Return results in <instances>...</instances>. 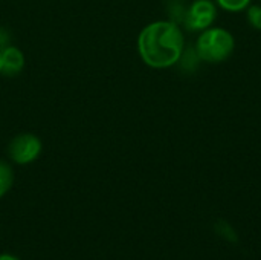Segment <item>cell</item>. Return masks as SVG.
Wrapping results in <instances>:
<instances>
[{"mask_svg":"<svg viewBox=\"0 0 261 260\" xmlns=\"http://www.w3.org/2000/svg\"><path fill=\"white\" fill-rule=\"evenodd\" d=\"M6 46H9V35L5 29L0 28V49H3Z\"/></svg>","mask_w":261,"mask_h":260,"instance_id":"cell-11","label":"cell"},{"mask_svg":"<svg viewBox=\"0 0 261 260\" xmlns=\"http://www.w3.org/2000/svg\"><path fill=\"white\" fill-rule=\"evenodd\" d=\"M24 66V57L15 46H6L0 49V74L6 77L17 75Z\"/></svg>","mask_w":261,"mask_h":260,"instance_id":"cell-5","label":"cell"},{"mask_svg":"<svg viewBox=\"0 0 261 260\" xmlns=\"http://www.w3.org/2000/svg\"><path fill=\"white\" fill-rule=\"evenodd\" d=\"M9 158L17 164H29L38 158L41 153V141L32 133H21L17 135L9 147H8Z\"/></svg>","mask_w":261,"mask_h":260,"instance_id":"cell-4","label":"cell"},{"mask_svg":"<svg viewBox=\"0 0 261 260\" xmlns=\"http://www.w3.org/2000/svg\"><path fill=\"white\" fill-rule=\"evenodd\" d=\"M196 51L205 63H222L228 60L236 48L232 34L223 28H208L202 31L196 41Z\"/></svg>","mask_w":261,"mask_h":260,"instance_id":"cell-2","label":"cell"},{"mask_svg":"<svg viewBox=\"0 0 261 260\" xmlns=\"http://www.w3.org/2000/svg\"><path fill=\"white\" fill-rule=\"evenodd\" d=\"M12 182H14L12 169L6 162L0 161V198L9 192V188L12 187Z\"/></svg>","mask_w":261,"mask_h":260,"instance_id":"cell-7","label":"cell"},{"mask_svg":"<svg viewBox=\"0 0 261 260\" xmlns=\"http://www.w3.org/2000/svg\"><path fill=\"white\" fill-rule=\"evenodd\" d=\"M185 48L179 25L159 20L147 25L138 37V51L144 63L154 69L174 66Z\"/></svg>","mask_w":261,"mask_h":260,"instance_id":"cell-1","label":"cell"},{"mask_svg":"<svg viewBox=\"0 0 261 260\" xmlns=\"http://www.w3.org/2000/svg\"><path fill=\"white\" fill-rule=\"evenodd\" d=\"M0 260H20L12 254H0Z\"/></svg>","mask_w":261,"mask_h":260,"instance_id":"cell-12","label":"cell"},{"mask_svg":"<svg viewBox=\"0 0 261 260\" xmlns=\"http://www.w3.org/2000/svg\"><path fill=\"white\" fill-rule=\"evenodd\" d=\"M187 9H188V6L185 5L184 0H171L170 6H168V12H170V18H171L170 21H173L176 25L184 23Z\"/></svg>","mask_w":261,"mask_h":260,"instance_id":"cell-8","label":"cell"},{"mask_svg":"<svg viewBox=\"0 0 261 260\" xmlns=\"http://www.w3.org/2000/svg\"><path fill=\"white\" fill-rule=\"evenodd\" d=\"M200 61H202V60H200V57H199L196 48H194V46H190V48H187V49L184 48L182 55H180V58H179L177 63L180 64V69H182L184 72L193 74L194 70H197Z\"/></svg>","mask_w":261,"mask_h":260,"instance_id":"cell-6","label":"cell"},{"mask_svg":"<svg viewBox=\"0 0 261 260\" xmlns=\"http://www.w3.org/2000/svg\"><path fill=\"white\" fill-rule=\"evenodd\" d=\"M217 5L229 12H239L243 9H248L251 5V0H216Z\"/></svg>","mask_w":261,"mask_h":260,"instance_id":"cell-9","label":"cell"},{"mask_svg":"<svg viewBox=\"0 0 261 260\" xmlns=\"http://www.w3.org/2000/svg\"><path fill=\"white\" fill-rule=\"evenodd\" d=\"M248 21L252 28L261 31V5H249L248 8Z\"/></svg>","mask_w":261,"mask_h":260,"instance_id":"cell-10","label":"cell"},{"mask_svg":"<svg viewBox=\"0 0 261 260\" xmlns=\"http://www.w3.org/2000/svg\"><path fill=\"white\" fill-rule=\"evenodd\" d=\"M216 17H217V8L213 0H194L188 6L182 25L191 32L205 31L211 28Z\"/></svg>","mask_w":261,"mask_h":260,"instance_id":"cell-3","label":"cell"}]
</instances>
